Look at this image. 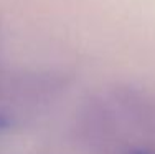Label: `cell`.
I'll return each mask as SVG.
<instances>
[{
  "mask_svg": "<svg viewBox=\"0 0 155 154\" xmlns=\"http://www.w3.org/2000/svg\"><path fill=\"white\" fill-rule=\"evenodd\" d=\"M130 154H149V152H143V151H134V152H130Z\"/></svg>",
  "mask_w": 155,
  "mask_h": 154,
  "instance_id": "cell-2",
  "label": "cell"
},
{
  "mask_svg": "<svg viewBox=\"0 0 155 154\" xmlns=\"http://www.w3.org/2000/svg\"><path fill=\"white\" fill-rule=\"evenodd\" d=\"M7 126H8V119L0 116V129H3V128H7Z\"/></svg>",
  "mask_w": 155,
  "mask_h": 154,
  "instance_id": "cell-1",
  "label": "cell"
}]
</instances>
